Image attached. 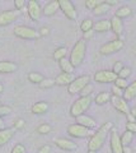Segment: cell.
Instances as JSON below:
<instances>
[{
  "instance_id": "cell-42",
  "label": "cell",
  "mask_w": 136,
  "mask_h": 153,
  "mask_svg": "<svg viewBox=\"0 0 136 153\" xmlns=\"http://www.w3.org/2000/svg\"><path fill=\"white\" fill-rule=\"evenodd\" d=\"M122 69H124L122 63H121V61H117V63L113 65V70H112V71H113V73H116L117 75H118V73H120V71L122 70Z\"/></svg>"
},
{
  "instance_id": "cell-39",
  "label": "cell",
  "mask_w": 136,
  "mask_h": 153,
  "mask_svg": "<svg viewBox=\"0 0 136 153\" xmlns=\"http://www.w3.org/2000/svg\"><path fill=\"white\" fill-rule=\"evenodd\" d=\"M12 153H27V151H26V147L19 143V144L14 146V148L12 149Z\"/></svg>"
},
{
  "instance_id": "cell-23",
  "label": "cell",
  "mask_w": 136,
  "mask_h": 153,
  "mask_svg": "<svg viewBox=\"0 0 136 153\" xmlns=\"http://www.w3.org/2000/svg\"><path fill=\"white\" fill-rule=\"evenodd\" d=\"M49 110V103L47 102H37L32 106V112L35 115H43L47 112Z\"/></svg>"
},
{
  "instance_id": "cell-3",
  "label": "cell",
  "mask_w": 136,
  "mask_h": 153,
  "mask_svg": "<svg viewBox=\"0 0 136 153\" xmlns=\"http://www.w3.org/2000/svg\"><path fill=\"white\" fill-rule=\"evenodd\" d=\"M90 105H92V97L90 96H89V97L78 98L76 101L73 103L71 108H70V115L76 119L78 116H80V115H83L84 112H85L90 107Z\"/></svg>"
},
{
  "instance_id": "cell-55",
  "label": "cell",
  "mask_w": 136,
  "mask_h": 153,
  "mask_svg": "<svg viewBox=\"0 0 136 153\" xmlns=\"http://www.w3.org/2000/svg\"><path fill=\"white\" fill-rule=\"evenodd\" d=\"M0 106H1V105H0Z\"/></svg>"
},
{
  "instance_id": "cell-53",
  "label": "cell",
  "mask_w": 136,
  "mask_h": 153,
  "mask_svg": "<svg viewBox=\"0 0 136 153\" xmlns=\"http://www.w3.org/2000/svg\"><path fill=\"white\" fill-rule=\"evenodd\" d=\"M3 91H4V87H3V84H0V93H1Z\"/></svg>"
},
{
  "instance_id": "cell-2",
  "label": "cell",
  "mask_w": 136,
  "mask_h": 153,
  "mask_svg": "<svg viewBox=\"0 0 136 153\" xmlns=\"http://www.w3.org/2000/svg\"><path fill=\"white\" fill-rule=\"evenodd\" d=\"M85 51H87L85 40H79L74 45L71 54H70V59H69L74 68H78L79 65H82L84 57H85Z\"/></svg>"
},
{
  "instance_id": "cell-18",
  "label": "cell",
  "mask_w": 136,
  "mask_h": 153,
  "mask_svg": "<svg viewBox=\"0 0 136 153\" xmlns=\"http://www.w3.org/2000/svg\"><path fill=\"white\" fill-rule=\"evenodd\" d=\"M74 79H75V78H74L73 74L61 73L60 75H57V78L55 79V84H56V85H70Z\"/></svg>"
},
{
  "instance_id": "cell-29",
  "label": "cell",
  "mask_w": 136,
  "mask_h": 153,
  "mask_svg": "<svg viewBox=\"0 0 136 153\" xmlns=\"http://www.w3.org/2000/svg\"><path fill=\"white\" fill-rule=\"evenodd\" d=\"M66 54H68L66 47H59V49H56V50L54 51V59L57 60V61H60L61 59H64V57L66 56Z\"/></svg>"
},
{
  "instance_id": "cell-9",
  "label": "cell",
  "mask_w": 136,
  "mask_h": 153,
  "mask_svg": "<svg viewBox=\"0 0 136 153\" xmlns=\"http://www.w3.org/2000/svg\"><path fill=\"white\" fill-rule=\"evenodd\" d=\"M59 4H60V9L62 10V13L66 16L71 21H75L78 18V13H76V9H75L74 4L69 0H59Z\"/></svg>"
},
{
  "instance_id": "cell-22",
  "label": "cell",
  "mask_w": 136,
  "mask_h": 153,
  "mask_svg": "<svg viewBox=\"0 0 136 153\" xmlns=\"http://www.w3.org/2000/svg\"><path fill=\"white\" fill-rule=\"evenodd\" d=\"M136 97V80H134L127 88L124 91V100L126 101H131Z\"/></svg>"
},
{
  "instance_id": "cell-21",
  "label": "cell",
  "mask_w": 136,
  "mask_h": 153,
  "mask_svg": "<svg viewBox=\"0 0 136 153\" xmlns=\"http://www.w3.org/2000/svg\"><path fill=\"white\" fill-rule=\"evenodd\" d=\"M18 65L12 63V61H0V73H14L17 71Z\"/></svg>"
},
{
  "instance_id": "cell-49",
  "label": "cell",
  "mask_w": 136,
  "mask_h": 153,
  "mask_svg": "<svg viewBox=\"0 0 136 153\" xmlns=\"http://www.w3.org/2000/svg\"><path fill=\"white\" fill-rule=\"evenodd\" d=\"M127 119H129V123H135V120H136V119H135L131 114H129V115H127Z\"/></svg>"
},
{
  "instance_id": "cell-52",
  "label": "cell",
  "mask_w": 136,
  "mask_h": 153,
  "mask_svg": "<svg viewBox=\"0 0 136 153\" xmlns=\"http://www.w3.org/2000/svg\"><path fill=\"white\" fill-rule=\"evenodd\" d=\"M3 129H5V128H4V121H3V119L0 117V130H3Z\"/></svg>"
},
{
  "instance_id": "cell-6",
  "label": "cell",
  "mask_w": 136,
  "mask_h": 153,
  "mask_svg": "<svg viewBox=\"0 0 136 153\" xmlns=\"http://www.w3.org/2000/svg\"><path fill=\"white\" fill-rule=\"evenodd\" d=\"M68 134L73 138H87V137H92V130L88 128H84L79 124H74V125L68 126Z\"/></svg>"
},
{
  "instance_id": "cell-35",
  "label": "cell",
  "mask_w": 136,
  "mask_h": 153,
  "mask_svg": "<svg viewBox=\"0 0 136 153\" xmlns=\"http://www.w3.org/2000/svg\"><path fill=\"white\" fill-rule=\"evenodd\" d=\"M115 85H116V87H118V88H121L122 91L129 87V84H127V82H126V79H122V78H117L116 82H115Z\"/></svg>"
},
{
  "instance_id": "cell-37",
  "label": "cell",
  "mask_w": 136,
  "mask_h": 153,
  "mask_svg": "<svg viewBox=\"0 0 136 153\" xmlns=\"http://www.w3.org/2000/svg\"><path fill=\"white\" fill-rule=\"evenodd\" d=\"M10 112H12V108L9 106H4V105L0 106V117L8 116V115H10Z\"/></svg>"
},
{
  "instance_id": "cell-36",
  "label": "cell",
  "mask_w": 136,
  "mask_h": 153,
  "mask_svg": "<svg viewBox=\"0 0 136 153\" xmlns=\"http://www.w3.org/2000/svg\"><path fill=\"white\" fill-rule=\"evenodd\" d=\"M52 85H55V79H43L40 83L41 88H51Z\"/></svg>"
},
{
  "instance_id": "cell-11",
  "label": "cell",
  "mask_w": 136,
  "mask_h": 153,
  "mask_svg": "<svg viewBox=\"0 0 136 153\" xmlns=\"http://www.w3.org/2000/svg\"><path fill=\"white\" fill-rule=\"evenodd\" d=\"M27 10H28V16H29V18H31L33 22H37V21H38V19L41 18L42 10H41L40 4L37 3L36 0H29V1H28Z\"/></svg>"
},
{
  "instance_id": "cell-4",
  "label": "cell",
  "mask_w": 136,
  "mask_h": 153,
  "mask_svg": "<svg viewBox=\"0 0 136 153\" xmlns=\"http://www.w3.org/2000/svg\"><path fill=\"white\" fill-rule=\"evenodd\" d=\"M14 35L19 38H23V40H37L40 38V32L36 31L35 28L27 27V26H17L14 27Z\"/></svg>"
},
{
  "instance_id": "cell-34",
  "label": "cell",
  "mask_w": 136,
  "mask_h": 153,
  "mask_svg": "<svg viewBox=\"0 0 136 153\" xmlns=\"http://www.w3.org/2000/svg\"><path fill=\"white\" fill-rule=\"evenodd\" d=\"M101 3H103V1H99V0H87V1H85V7L88 9H92V10H94V9L98 5H99Z\"/></svg>"
},
{
  "instance_id": "cell-33",
  "label": "cell",
  "mask_w": 136,
  "mask_h": 153,
  "mask_svg": "<svg viewBox=\"0 0 136 153\" xmlns=\"http://www.w3.org/2000/svg\"><path fill=\"white\" fill-rule=\"evenodd\" d=\"M92 92H93V85L92 84H88V85H85V87L82 89L80 97H89V96L92 94Z\"/></svg>"
},
{
  "instance_id": "cell-51",
  "label": "cell",
  "mask_w": 136,
  "mask_h": 153,
  "mask_svg": "<svg viewBox=\"0 0 136 153\" xmlns=\"http://www.w3.org/2000/svg\"><path fill=\"white\" fill-rule=\"evenodd\" d=\"M130 114L132 115V116H134V117L136 119V107H134L132 110H130Z\"/></svg>"
},
{
  "instance_id": "cell-24",
  "label": "cell",
  "mask_w": 136,
  "mask_h": 153,
  "mask_svg": "<svg viewBox=\"0 0 136 153\" xmlns=\"http://www.w3.org/2000/svg\"><path fill=\"white\" fill-rule=\"evenodd\" d=\"M59 63H60V68H61V70L64 71V73H68V74H73L74 73V69L75 68L71 65V63H70L69 59L64 57V59H61Z\"/></svg>"
},
{
  "instance_id": "cell-25",
  "label": "cell",
  "mask_w": 136,
  "mask_h": 153,
  "mask_svg": "<svg viewBox=\"0 0 136 153\" xmlns=\"http://www.w3.org/2000/svg\"><path fill=\"white\" fill-rule=\"evenodd\" d=\"M108 12H110V5L103 1L93 10V14H94V16H104V14H107Z\"/></svg>"
},
{
  "instance_id": "cell-14",
  "label": "cell",
  "mask_w": 136,
  "mask_h": 153,
  "mask_svg": "<svg viewBox=\"0 0 136 153\" xmlns=\"http://www.w3.org/2000/svg\"><path fill=\"white\" fill-rule=\"evenodd\" d=\"M56 146L59 148H61L64 151H74L76 149V143H74L70 139H65V138H59V139L55 140Z\"/></svg>"
},
{
  "instance_id": "cell-10",
  "label": "cell",
  "mask_w": 136,
  "mask_h": 153,
  "mask_svg": "<svg viewBox=\"0 0 136 153\" xmlns=\"http://www.w3.org/2000/svg\"><path fill=\"white\" fill-rule=\"evenodd\" d=\"M19 16H21L19 10H7L0 13V27H5L10 25L14 21H17Z\"/></svg>"
},
{
  "instance_id": "cell-44",
  "label": "cell",
  "mask_w": 136,
  "mask_h": 153,
  "mask_svg": "<svg viewBox=\"0 0 136 153\" xmlns=\"http://www.w3.org/2000/svg\"><path fill=\"white\" fill-rule=\"evenodd\" d=\"M22 128H24V120L18 119L15 121V124H14V129H22Z\"/></svg>"
},
{
  "instance_id": "cell-17",
  "label": "cell",
  "mask_w": 136,
  "mask_h": 153,
  "mask_svg": "<svg viewBox=\"0 0 136 153\" xmlns=\"http://www.w3.org/2000/svg\"><path fill=\"white\" fill-rule=\"evenodd\" d=\"M76 123L79 124V125L84 126V128L90 129V130L97 125V123H96L94 119L90 117V116H87V115H80V116H78L76 117Z\"/></svg>"
},
{
  "instance_id": "cell-15",
  "label": "cell",
  "mask_w": 136,
  "mask_h": 153,
  "mask_svg": "<svg viewBox=\"0 0 136 153\" xmlns=\"http://www.w3.org/2000/svg\"><path fill=\"white\" fill-rule=\"evenodd\" d=\"M14 134H15V129L14 128H5L3 130H0V147L7 144L14 137Z\"/></svg>"
},
{
  "instance_id": "cell-13",
  "label": "cell",
  "mask_w": 136,
  "mask_h": 153,
  "mask_svg": "<svg viewBox=\"0 0 136 153\" xmlns=\"http://www.w3.org/2000/svg\"><path fill=\"white\" fill-rule=\"evenodd\" d=\"M111 151L112 153H124V146L121 143V138L118 137L116 130H112L111 133Z\"/></svg>"
},
{
  "instance_id": "cell-40",
  "label": "cell",
  "mask_w": 136,
  "mask_h": 153,
  "mask_svg": "<svg viewBox=\"0 0 136 153\" xmlns=\"http://www.w3.org/2000/svg\"><path fill=\"white\" fill-rule=\"evenodd\" d=\"M112 93H113V96H116V97H124V91L118 87H116V85L112 87Z\"/></svg>"
},
{
  "instance_id": "cell-31",
  "label": "cell",
  "mask_w": 136,
  "mask_h": 153,
  "mask_svg": "<svg viewBox=\"0 0 136 153\" xmlns=\"http://www.w3.org/2000/svg\"><path fill=\"white\" fill-rule=\"evenodd\" d=\"M43 79L45 78L40 73H29V74H28V80L32 82V83H35V84H40Z\"/></svg>"
},
{
  "instance_id": "cell-20",
  "label": "cell",
  "mask_w": 136,
  "mask_h": 153,
  "mask_svg": "<svg viewBox=\"0 0 136 153\" xmlns=\"http://www.w3.org/2000/svg\"><path fill=\"white\" fill-rule=\"evenodd\" d=\"M111 30V21L108 19H103V21H98L93 26V31L94 32H107Z\"/></svg>"
},
{
  "instance_id": "cell-47",
  "label": "cell",
  "mask_w": 136,
  "mask_h": 153,
  "mask_svg": "<svg viewBox=\"0 0 136 153\" xmlns=\"http://www.w3.org/2000/svg\"><path fill=\"white\" fill-rule=\"evenodd\" d=\"M93 33H94V31H93V30H90V31L85 32V33H84V40H89V38H92Z\"/></svg>"
},
{
  "instance_id": "cell-48",
  "label": "cell",
  "mask_w": 136,
  "mask_h": 153,
  "mask_svg": "<svg viewBox=\"0 0 136 153\" xmlns=\"http://www.w3.org/2000/svg\"><path fill=\"white\" fill-rule=\"evenodd\" d=\"M106 4H108V5L111 7V5H116L117 4V0H107V1H104Z\"/></svg>"
},
{
  "instance_id": "cell-46",
  "label": "cell",
  "mask_w": 136,
  "mask_h": 153,
  "mask_svg": "<svg viewBox=\"0 0 136 153\" xmlns=\"http://www.w3.org/2000/svg\"><path fill=\"white\" fill-rule=\"evenodd\" d=\"M38 32H40V36H47L50 33V28L49 27H41V30Z\"/></svg>"
},
{
  "instance_id": "cell-1",
  "label": "cell",
  "mask_w": 136,
  "mask_h": 153,
  "mask_svg": "<svg viewBox=\"0 0 136 153\" xmlns=\"http://www.w3.org/2000/svg\"><path fill=\"white\" fill-rule=\"evenodd\" d=\"M113 128V124L112 123H104L103 125L98 129V130L93 134L90 140L88 143V149L89 151H93V152H97L98 149H101L103 147L106 142V138H107V134L111 129Z\"/></svg>"
},
{
  "instance_id": "cell-26",
  "label": "cell",
  "mask_w": 136,
  "mask_h": 153,
  "mask_svg": "<svg viewBox=\"0 0 136 153\" xmlns=\"http://www.w3.org/2000/svg\"><path fill=\"white\" fill-rule=\"evenodd\" d=\"M131 13H132L131 8L124 5V7H121V8H118V9L116 10V17L120 18V19H122V18H126V17L131 16Z\"/></svg>"
},
{
  "instance_id": "cell-28",
  "label": "cell",
  "mask_w": 136,
  "mask_h": 153,
  "mask_svg": "<svg viewBox=\"0 0 136 153\" xmlns=\"http://www.w3.org/2000/svg\"><path fill=\"white\" fill-rule=\"evenodd\" d=\"M132 139H134V134L131 133V131L126 130V131L122 134V137H121V143H122L124 147H129V144H130L131 142H132Z\"/></svg>"
},
{
  "instance_id": "cell-19",
  "label": "cell",
  "mask_w": 136,
  "mask_h": 153,
  "mask_svg": "<svg viewBox=\"0 0 136 153\" xmlns=\"http://www.w3.org/2000/svg\"><path fill=\"white\" fill-rule=\"evenodd\" d=\"M110 21H111V30L113 31L116 35H118V36L122 35V31H124L122 21H121L120 18H117L116 16L112 17V19H110Z\"/></svg>"
},
{
  "instance_id": "cell-12",
  "label": "cell",
  "mask_w": 136,
  "mask_h": 153,
  "mask_svg": "<svg viewBox=\"0 0 136 153\" xmlns=\"http://www.w3.org/2000/svg\"><path fill=\"white\" fill-rule=\"evenodd\" d=\"M111 102H112V105H113V107L116 110H118L120 112H122L125 115L130 114V108H129L127 101L124 100V97H116V96H112V97H111Z\"/></svg>"
},
{
  "instance_id": "cell-7",
  "label": "cell",
  "mask_w": 136,
  "mask_h": 153,
  "mask_svg": "<svg viewBox=\"0 0 136 153\" xmlns=\"http://www.w3.org/2000/svg\"><path fill=\"white\" fill-rule=\"evenodd\" d=\"M124 47V41L122 40H113L108 42V44L103 45L99 49V54L101 55H111L115 54V52L120 51Z\"/></svg>"
},
{
  "instance_id": "cell-30",
  "label": "cell",
  "mask_w": 136,
  "mask_h": 153,
  "mask_svg": "<svg viewBox=\"0 0 136 153\" xmlns=\"http://www.w3.org/2000/svg\"><path fill=\"white\" fill-rule=\"evenodd\" d=\"M93 26H94V23H93V21L90 18H87V19H84V21L82 22V25H80V30L85 33L88 31H90L93 30Z\"/></svg>"
},
{
  "instance_id": "cell-38",
  "label": "cell",
  "mask_w": 136,
  "mask_h": 153,
  "mask_svg": "<svg viewBox=\"0 0 136 153\" xmlns=\"http://www.w3.org/2000/svg\"><path fill=\"white\" fill-rule=\"evenodd\" d=\"M131 74V69L130 68H125L124 66V69L118 73V78H122V79H126V78H129Z\"/></svg>"
},
{
  "instance_id": "cell-43",
  "label": "cell",
  "mask_w": 136,
  "mask_h": 153,
  "mask_svg": "<svg viewBox=\"0 0 136 153\" xmlns=\"http://www.w3.org/2000/svg\"><path fill=\"white\" fill-rule=\"evenodd\" d=\"M126 129H127V131L136 134V123H127L126 124Z\"/></svg>"
},
{
  "instance_id": "cell-50",
  "label": "cell",
  "mask_w": 136,
  "mask_h": 153,
  "mask_svg": "<svg viewBox=\"0 0 136 153\" xmlns=\"http://www.w3.org/2000/svg\"><path fill=\"white\" fill-rule=\"evenodd\" d=\"M132 151H131L130 147H124V153H131Z\"/></svg>"
},
{
  "instance_id": "cell-32",
  "label": "cell",
  "mask_w": 136,
  "mask_h": 153,
  "mask_svg": "<svg viewBox=\"0 0 136 153\" xmlns=\"http://www.w3.org/2000/svg\"><path fill=\"white\" fill-rule=\"evenodd\" d=\"M51 130H52V128H51V125H49V124H41V125L37 128V133H40V134H49V133H51Z\"/></svg>"
},
{
  "instance_id": "cell-5",
  "label": "cell",
  "mask_w": 136,
  "mask_h": 153,
  "mask_svg": "<svg viewBox=\"0 0 136 153\" xmlns=\"http://www.w3.org/2000/svg\"><path fill=\"white\" fill-rule=\"evenodd\" d=\"M89 80H90V76L89 75H82L75 78L71 84L68 85V92L70 94H75V93H80L82 89L89 84Z\"/></svg>"
},
{
  "instance_id": "cell-16",
  "label": "cell",
  "mask_w": 136,
  "mask_h": 153,
  "mask_svg": "<svg viewBox=\"0 0 136 153\" xmlns=\"http://www.w3.org/2000/svg\"><path fill=\"white\" fill-rule=\"evenodd\" d=\"M60 9V4H59V0H52V1L47 3L45 5V8L42 9V14H45V16H54L55 13H57V10Z\"/></svg>"
},
{
  "instance_id": "cell-8",
  "label": "cell",
  "mask_w": 136,
  "mask_h": 153,
  "mask_svg": "<svg viewBox=\"0 0 136 153\" xmlns=\"http://www.w3.org/2000/svg\"><path fill=\"white\" fill-rule=\"evenodd\" d=\"M117 78H118V75L112 70H99L94 74V80L98 83H112L116 82Z\"/></svg>"
},
{
  "instance_id": "cell-41",
  "label": "cell",
  "mask_w": 136,
  "mask_h": 153,
  "mask_svg": "<svg viewBox=\"0 0 136 153\" xmlns=\"http://www.w3.org/2000/svg\"><path fill=\"white\" fill-rule=\"evenodd\" d=\"M24 5H26V1L24 0H15L14 1V7H15V10H22L23 8H24Z\"/></svg>"
},
{
  "instance_id": "cell-45",
  "label": "cell",
  "mask_w": 136,
  "mask_h": 153,
  "mask_svg": "<svg viewBox=\"0 0 136 153\" xmlns=\"http://www.w3.org/2000/svg\"><path fill=\"white\" fill-rule=\"evenodd\" d=\"M37 153H51V147H50V146H43V147H41Z\"/></svg>"
},
{
  "instance_id": "cell-27",
  "label": "cell",
  "mask_w": 136,
  "mask_h": 153,
  "mask_svg": "<svg viewBox=\"0 0 136 153\" xmlns=\"http://www.w3.org/2000/svg\"><path fill=\"white\" fill-rule=\"evenodd\" d=\"M110 100H111L110 92H101V93L96 97V103H97V105H104L106 102H108Z\"/></svg>"
},
{
  "instance_id": "cell-54",
  "label": "cell",
  "mask_w": 136,
  "mask_h": 153,
  "mask_svg": "<svg viewBox=\"0 0 136 153\" xmlns=\"http://www.w3.org/2000/svg\"><path fill=\"white\" fill-rule=\"evenodd\" d=\"M88 153H96V152H93V151H88Z\"/></svg>"
}]
</instances>
